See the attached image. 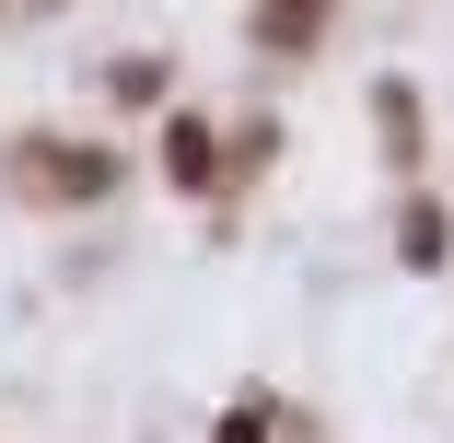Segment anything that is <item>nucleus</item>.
Wrapping results in <instances>:
<instances>
[{"mask_svg":"<svg viewBox=\"0 0 454 443\" xmlns=\"http://www.w3.org/2000/svg\"><path fill=\"white\" fill-rule=\"evenodd\" d=\"M163 163L187 175V187H210V175H222V163H210V129H199V117H175V129H163Z\"/></svg>","mask_w":454,"mask_h":443,"instance_id":"nucleus-1","label":"nucleus"},{"mask_svg":"<svg viewBox=\"0 0 454 443\" xmlns=\"http://www.w3.org/2000/svg\"><path fill=\"white\" fill-rule=\"evenodd\" d=\"M315 12H326V0H280V12H268V36H315Z\"/></svg>","mask_w":454,"mask_h":443,"instance_id":"nucleus-2","label":"nucleus"},{"mask_svg":"<svg viewBox=\"0 0 454 443\" xmlns=\"http://www.w3.org/2000/svg\"><path fill=\"white\" fill-rule=\"evenodd\" d=\"M222 443H256V420H233V431H222Z\"/></svg>","mask_w":454,"mask_h":443,"instance_id":"nucleus-3","label":"nucleus"}]
</instances>
